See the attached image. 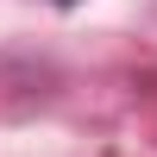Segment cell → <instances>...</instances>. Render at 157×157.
<instances>
[{
    "label": "cell",
    "mask_w": 157,
    "mask_h": 157,
    "mask_svg": "<svg viewBox=\"0 0 157 157\" xmlns=\"http://www.w3.org/2000/svg\"><path fill=\"white\" fill-rule=\"evenodd\" d=\"M57 6H75V0H57Z\"/></svg>",
    "instance_id": "6da1fadb"
}]
</instances>
